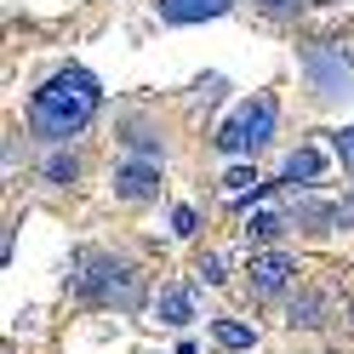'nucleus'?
Listing matches in <instances>:
<instances>
[{
  "mask_svg": "<svg viewBox=\"0 0 354 354\" xmlns=\"http://www.w3.org/2000/svg\"><path fill=\"white\" fill-rule=\"evenodd\" d=\"M194 223H201L194 206H177V212H171V229H177V234H194Z\"/></svg>",
  "mask_w": 354,
  "mask_h": 354,
  "instance_id": "16",
  "label": "nucleus"
},
{
  "mask_svg": "<svg viewBox=\"0 0 354 354\" xmlns=\"http://www.w3.org/2000/svg\"><path fill=\"white\" fill-rule=\"evenodd\" d=\"M97 103H103V86L69 63V69H57L29 97V126H35V138H46V143H69L75 131L97 115Z\"/></svg>",
  "mask_w": 354,
  "mask_h": 354,
  "instance_id": "1",
  "label": "nucleus"
},
{
  "mask_svg": "<svg viewBox=\"0 0 354 354\" xmlns=\"http://www.w3.org/2000/svg\"><path fill=\"white\" fill-rule=\"evenodd\" d=\"M320 166H326L320 149H292V154H286V183H315Z\"/></svg>",
  "mask_w": 354,
  "mask_h": 354,
  "instance_id": "9",
  "label": "nucleus"
},
{
  "mask_svg": "<svg viewBox=\"0 0 354 354\" xmlns=\"http://www.w3.org/2000/svg\"><path fill=\"white\" fill-rule=\"evenodd\" d=\"M166 24H206V17H223L234 0H154Z\"/></svg>",
  "mask_w": 354,
  "mask_h": 354,
  "instance_id": "7",
  "label": "nucleus"
},
{
  "mask_svg": "<svg viewBox=\"0 0 354 354\" xmlns=\"http://www.w3.org/2000/svg\"><path fill=\"white\" fill-rule=\"evenodd\" d=\"M354 223V194H348V201H337V229H348Z\"/></svg>",
  "mask_w": 354,
  "mask_h": 354,
  "instance_id": "17",
  "label": "nucleus"
},
{
  "mask_svg": "<svg viewBox=\"0 0 354 354\" xmlns=\"http://www.w3.org/2000/svg\"><path fill=\"white\" fill-rule=\"evenodd\" d=\"M212 337L223 343V348H252V326H240V320H217V326H212Z\"/></svg>",
  "mask_w": 354,
  "mask_h": 354,
  "instance_id": "11",
  "label": "nucleus"
},
{
  "mask_svg": "<svg viewBox=\"0 0 354 354\" xmlns=\"http://www.w3.org/2000/svg\"><path fill=\"white\" fill-rule=\"evenodd\" d=\"M280 229H286V217H280V212H257L252 223H246V240H274Z\"/></svg>",
  "mask_w": 354,
  "mask_h": 354,
  "instance_id": "13",
  "label": "nucleus"
},
{
  "mask_svg": "<svg viewBox=\"0 0 354 354\" xmlns=\"http://www.w3.org/2000/svg\"><path fill=\"white\" fill-rule=\"evenodd\" d=\"M115 194L120 201H154V194H160V160H126V166H115Z\"/></svg>",
  "mask_w": 354,
  "mask_h": 354,
  "instance_id": "6",
  "label": "nucleus"
},
{
  "mask_svg": "<svg viewBox=\"0 0 354 354\" xmlns=\"http://www.w3.org/2000/svg\"><path fill=\"white\" fill-rule=\"evenodd\" d=\"M257 6H269V12H297L303 0H257Z\"/></svg>",
  "mask_w": 354,
  "mask_h": 354,
  "instance_id": "18",
  "label": "nucleus"
},
{
  "mask_svg": "<svg viewBox=\"0 0 354 354\" xmlns=\"http://www.w3.org/2000/svg\"><path fill=\"white\" fill-rule=\"evenodd\" d=\"M75 297L86 303H115V308H138L143 303V280L126 257H109V252H86L80 257V274H75Z\"/></svg>",
  "mask_w": 354,
  "mask_h": 354,
  "instance_id": "2",
  "label": "nucleus"
},
{
  "mask_svg": "<svg viewBox=\"0 0 354 354\" xmlns=\"http://www.w3.org/2000/svg\"><path fill=\"white\" fill-rule=\"evenodd\" d=\"M331 149H337V160H343V171H354V126H343V131H331Z\"/></svg>",
  "mask_w": 354,
  "mask_h": 354,
  "instance_id": "14",
  "label": "nucleus"
},
{
  "mask_svg": "<svg viewBox=\"0 0 354 354\" xmlns=\"http://www.w3.org/2000/svg\"><path fill=\"white\" fill-rule=\"evenodd\" d=\"M292 274H297V263L286 257V252H257V257L246 263V280H252L257 297H280L286 286H292Z\"/></svg>",
  "mask_w": 354,
  "mask_h": 354,
  "instance_id": "5",
  "label": "nucleus"
},
{
  "mask_svg": "<svg viewBox=\"0 0 354 354\" xmlns=\"http://www.w3.org/2000/svg\"><path fill=\"white\" fill-rule=\"evenodd\" d=\"M303 69H308V86H315V97H320V103L354 97V69H348L343 46H308Z\"/></svg>",
  "mask_w": 354,
  "mask_h": 354,
  "instance_id": "4",
  "label": "nucleus"
},
{
  "mask_svg": "<svg viewBox=\"0 0 354 354\" xmlns=\"http://www.w3.org/2000/svg\"><path fill=\"white\" fill-rule=\"evenodd\" d=\"M75 177H80V160H75V154H52V160H46V183H63V189H69Z\"/></svg>",
  "mask_w": 354,
  "mask_h": 354,
  "instance_id": "12",
  "label": "nucleus"
},
{
  "mask_svg": "<svg viewBox=\"0 0 354 354\" xmlns=\"http://www.w3.org/2000/svg\"><path fill=\"white\" fill-rule=\"evenodd\" d=\"M292 326H326V297L303 292V297L292 303Z\"/></svg>",
  "mask_w": 354,
  "mask_h": 354,
  "instance_id": "10",
  "label": "nucleus"
},
{
  "mask_svg": "<svg viewBox=\"0 0 354 354\" xmlns=\"http://www.w3.org/2000/svg\"><path fill=\"white\" fill-rule=\"evenodd\" d=\"M154 315H160L166 326H189L194 320V292H189V286H166L160 303H154Z\"/></svg>",
  "mask_w": 354,
  "mask_h": 354,
  "instance_id": "8",
  "label": "nucleus"
},
{
  "mask_svg": "<svg viewBox=\"0 0 354 354\" xmlns=\"http://www.w3.org/2000/svg\"><path fill=\"white\" fill-rule=\"evenodd\" d=\"M274 120H280L274 97H246L223 126H217V149L223 154H257L263 143L274 138Z\"/></svg>",
  "mask_w": 354,
  "mask_h": 354,
  "instance_id": "3",
  "label": "nucleus"
},
{
  "mask_svg": "<svg viewBox=\"0 0 354 354\" xmlns=\"http://www.w3.org/2000/svg\"><path fill=\"white\" fill-rule=\"evenodd\" d=\"M201 280H206V286L223 280V257H217V252H206V257H201Z\"/></svg>",
  "mask_w": 354,
  "mask_h": 354,
  "instance_id": "15",
  "label": "nucleus"
}]
</instances>
